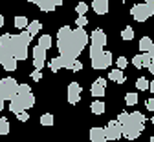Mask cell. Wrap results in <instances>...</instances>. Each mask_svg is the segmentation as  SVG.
Listing matches in <instances>:
<instances>
[{
	"mask_svg": "<svg viewBox=\"0 0 154 142\" xmlns=\"http://www.w3.org/2000/svg\"><path fill=\"white\" fill-rule=\"evenodd\" d=\"M88 42H90V36L81 28L72 29L70 26H63L57 31V48H59V53H61L59 57L63 58L77 60V57L83 53Z\"/></svg>",
	"mask_w": 154,
	"mask_h": 142,
	"instance_id": "cell-1",
	"label": "cell"
},
{
	"mask_svg": "<svg viewBox=\"0 0 154 142\" xmlns=\"http://www.w3.org/2000/svg\"><path fill=\"white\" fill-rule=\"evenodd\" d=\"M31 35L28 31H20L18 35H11V49L15 60H24L28 58V46L31 42Z\"/></svg>",
	"mask_w": 154,
	"mask_h": 142,
	"instance_id": "cell-2",
	"label": "cell"
},
{
	"mask_svg": "<svg viewBox=\"0 0 154 142\" xmlns=\"http://www.w3.org/2000/svg\"><path fill=\"white\" fill-rule=\"evenodd\" d=\"M0 64L6 71H15L17 69V60L13 57L11 49V35H2V42H0Z\"/></svg>",
	"mask_w": 154,
	"mask_h": 142,
	"instance_id": "cell-3",
	"label": "cell"
},
{
	"mask_svg": "<svg viewBox=\"0 0 154 142\" xmlns=\"http://www.w3.org/2000/svg\"><path fill=\"white\" fill-rule=\"evenodd\" d=\"M35 106V95L33 93H26V95H17L9 100V109L11 113L18 115L22 111H28L29 108Z\"/></svg>",
	"mask_w": 154,
	"mask_h": 142,
	"instance_id": "cell-4",
	"label": "cell"
},
{
	"mask_svg": "<svg viewBox=\"0 0 154 142\" xmlns=\"http://www.w3.org/2000/svg\"><path fill=\"white\" fill-rule=\"evenodd\" d=\"M105 46H106V33L101 28H97L90 35V58L101 55L105 51Z\"/></svg>",
	"mask_w": 154,
	"mask_h": 142,
	"instance_id": "cell-5",
	"label": "cell"
},
{
	"mask_svg": "<svg viewBox=\"0 0 154 142\" xmlns=\"http://www.w3.org/2000/svg\"><path fill=\"white\" fill-rule=\"evenodd\" d=\"M18 93V82L11 77H6L0 80V97L2 100H11Z\"/></svg>",
	"mask_w": 154,
	"mask_h": 142,
	"instance_id": "cell-6",
	"label": "cell"
},
{
	"mask_svg": "<svg viewBox=\"0 0 154 142\" xmlns=\"http://www.w3.org/2000/svg\"><path fill=\"white\" fill-rule=\"evenodd\" d=\"M141 133H143V124L136 122L132 118H128L125 124H121V135L127 137L128 140H136Z\"/></svg>",
	"mask_w": 154,
	"mask_h": 142,
	"instance_id": "cell-7",
	"label": "cell"
},
{
	"mask_svg": "<svg viewBox=\"0 0 154 142\" xmlns=\"http://www.w3.org/2000/svg\"><path fill=\"white\" fill-rule=\"evenodd\" d=\"M130 15L134 16V20H138V22H145V20H149L152 15H154V9L149 7L147 4H136V6H132L130 9Z\"/></svg>",
	"mask_w": 154,
	"mask_h": 142,
	"instance_id": "cell-8",
	"label": "cell"
},
{
	"mask_svg": "<svg viewBox=\"0 0 154 142\" xmlns=\"http://www.w3.org/2000/svg\"><path fill=\"white\" fill-rule=\"evenodd\" d=\"M90 60H92V68H94V69H106V68H110L112 62H114L110 51H103L101 55L94 57V58H90Z\"/></svg>",
	"mask_w": 154,
	"mask_h": 142,
	"instance_id": "cell-9",
	"label": "cell"
},
{
	"mask_svg": "<svg viewBox=\"0 0 154 142\" xmlns=\"http://www.w3.org/2000/svg\"><path fill=\"white\" fill-rule=\"evenodd\" d=\"M105 131V137L106 140H119L123 135H121V124L118 122V120H110V122L106 124V128H103Z\"/></svg>",
	"mask_w": 154,
	"mask_h": 142,
	"instance_id": "cell-10",
	"label": "cell"
},
{
	"mask_svg": "<svg viewBox=\"0 0 154 142\" xmlns=\"http://www.w3.org/2000/svg\"><path fill=\"white\" fill-rule=\"evenodd\" d=\"M75 60H68V58H63V57H55L50 60V69L53 73H57L59 69H72Z\"/></svg>",
	"mask_w": 154,
	"mask_h": 142,
	"instance_id": "cell-11",
	"label": "cell"
},
{
	"mask_svg": "<svg viewBox=\"0 0 154 142\" xmlns=\"http://www.w3.org/2000/svg\"><path fill=\"white\" fill-rule=\"evenodd\" d=\"M31 53H33V66H35V69L41 71L44 68V62H46V49H42L41 46H35Z\"/></svg>",
	"mask_w": 154,
	"mask_h": 142,
	"instance_id": "cell-12",
	"label": "cell"
},
{
	"mask_svg": "<svg viewBox=\"0 0 154 142\" xmlns=\"http://www.w3.org/2000/svg\"><path fill=\"white\" fill-rule=\"evenodd\" d=\"M81 100V86L77 82H72L68 86V102L70 104H77Z\"/></svg>",
	"mask_w": 154,
	"mask_h": 142,
	"instance_id": "cell-13",
	"label": "cell"
},
{
	"mask_svg": "<svg viewBox=\"0 0 154 142\" xmlns=\"http://www.w3.org/2000/svg\"><path fill=\"white\" fill-rule=\"evenodd\" d=\"M105 89H106V78H97L95 82L92 84V88H90V93L94 95V97H103L105 95Z\"/></svg>",
	"mask_w": 154,
	"mask_h": 142,
	"instance_id": "cell-14",
	"label": "cell"
},
{
	"mask_svg": "<svg viewBox=\"0 0 154 142\" xmlns=\"http://www.w3.org/2000/svg\"><path fill=\"white\" fill-rule=\"evenodd\" d=\"M57 6H63V0H41L38 2V7L44 13H51Z\"/></svg>",
	"mask_w": 154,
	"mask_h": 142,
	"instance_id": "cell-15",
	"label": "cell"
},
{
	"mask_svg": "<svg viewBox=\"0 0 154 142\" xmlns=\"http://www.w3.org/2000/svg\"><path fill=\"white\" fill-rule=\"evenodd\" d=\"M92 7L97 15H106L108 13V0H92Z\"/></svg>",
	"mask_w": 154,
	"mask_h": 142,
	"instance_id": "cell-16",
	"label": "cell"
},
{
	"mask_svg": "<svg viewBox=\"0 0 154 142\" xmlns=\"http://www.w3.org/2000/svg\"><path fill=\"white\" fill-rule=\"evenodd\" d=\"M90 140L92 142H106V137H105L103 128H92L90 129Z\"/></svg>",
	"mask_w": 154,
	"mask_h": 142,
	"instance_id": "cell-17",
	"label": "cell"
},
{
	"mask_svg": "<svg viewBox=\"0 0 154 142\" xmlns=\"http://www.w3.org/2000/svg\"><path fill=\"white\" fill-rule=\"evenodd\" d=\"M108 78L114 80V82H118V84H123L125 80H127V78H125V73H123L121 69H112L110 75H108Z\"/></svg>",
	"mask_w": 154,
	"mask_h": 142,
	"instance_id": "cell-18",
	"label": "cell"
},
{
	"mask_svg": "<svg viewBox=\"0 0 154 142\" xmlns=\"http://www.w3.org/2000/svg\"><path fill=\"white\" fill-rule=\"evenodd\" d=\"M41 29H42V24L38 22V20H33V22H29V24H28V28H26V31H28L31 36H35Z\"/></svg>",
	"mask_w": 154,
	"mask_h": 142,
	"instance_id": "cell-19",
	"label": "cell"
},
{
	"mask_svg": "<svg viewBox=\"0 0 154 142\" xmlns=\"http://www.w3.org/2000/svg\"><path fill=\"white\" fill-rule=\"evenodd\" d=\"M51 44H53V38L50 35H42L41 38H38V46H41L42 49H46V51L51 48Z\"/></svg>",
	"mask_w": 154,
	"mask_h": 142,
	"instance_id": "cell-20",
	"label": "cell"
},
{
	"mask_svg": "<svg viewBox=\"0 0 154 142\" xmlns=\"http://www.w3.org/2000/svg\"><path fill=\"white\" fill-rule=\"evenodd\" d=\"M90 109H92V113H94V115H103L106 108H105V104L101 102V100H95V102H92Z\"/></svg>",
	"mask_w": 154,
	"mask_h": 142,
	"instance_id": "cell-21",
	"label": "cell"
},
{
	"mask_svg": "<svg viewBox=\"0 0 154 142\" xmlns=\"http://www.w3.org/2000/svg\"><path fill=\"white\" fill-rule=\"evenodd\" d=\"M152 44H154V42H152L149 36H143V38L140 40V49H141L143 53H147V51L150 49V46H152Z\"/></svg>",
	"mask_w": 154,
	"mask_h": 142,
	"instance_id": "cell-22",
	"label": "cell"
},
{
	"mask_svg": "<svg viewBox=\"0 0 154 142\" xmlns=\"http://www.w3.org/2000/svg\"><path fill=\"white\" fill-rule=\"evenodd\" d=\"M15 28L17 29L28 28V16H15Z\"/></svg>",
	"mask_w": 154,
	"mask_h": 142,
	"instance_id": "cell-23",
	"label": "cell"
},
{
	"mask_svg": "<svg viewBox=\"0 0 154 142\" xmlns=\"http://www.w3.org/2000/svg\"><path fill=\"white\" fill-rule=\"evenodd\" d=\"M138 93H127L125 95V102H127V106H136L138 104Z\"/></svg>",
	"mask_w": 154,
	"mask_h": 142,
	"instance_id": "cell-24",
	"label": "cell"
},
{
	"mask_svg": "<svg viewBox=\"0 0 154 142\" xmlns=\"http://www.w3.org/2000/svg\"><path fill=\"white\" fill-rule=\"evenodd\" d=\"M8 133H9V122L8 118L0 117V135H8Z\"/></svg>",
	"mask_w": 154,
	"mask_h": 142,
	"instance_id": "cell-25",
	"label": "cell"
},
{
	"mask_svg": "<svg viewBox=\"0 0 154 142\" xmlns=\"http://www.w3.org/2000/svg\"><path fill=\"white\" fill-rule=\"evenodd\" d=\"M41 124H42V126H53V115H51V113L41 115Z\"/></svg>",
	"mask_w": 154,
	"mask_h": 142,
	"instance_id": "cell-26",
	"label": "cell"
},
{
	"mask_svg": "<svg viewBox=\"0 0 154 142\" xmlns=\"http://www.w3.org/2000/svg\"><path fill=\"white\" fill-rule=\"evenodd\" d=\"M136 88H138L140 91H145V89H149V80H147L145 77L138 78V80H136Z\"/></svg>",
	"mask_w": 154,
	"mask_h": 142,
	"instance_id": "cell-27",
	"label": "cell"
},
{
	"mask_svg": "<svg viewBox=\"0 0 154 142\" xmlns=\"http://www.w3.org/2000/svg\"><path fill=\"white\" fill-rule=\"evenodd\" d=\"M75 13L79 15V16H85V15L88 13V6H86V2H79V4H77V7H75Z\"/></svg>",
	"mask_w": 154,
	"mask_h": 142,
	"instance_id": "cell-28",
	"label": "cell"
},
{
	"mask_svg": "<svg viewBox=\"0 0 154 142\" xmlns=\"http://www.w3.org/2000/svg\"><path fill=\"white\" fill-rule=\"evenodd\" d=\"M121 38H123V40H132V38H134V29H132L130 26H127V28L121 31Z\"/></svg>",
	"mask_w": 154,
	"mask_h": 142,
	"instance_id": "cell-29",
	"label": "cell"
},
{
	"mask_svg": "<svg viewBox=\"0 0 154 142\" xmlns=\"http://www.w3.org/2000/svg\"><path fill=\"white\" fill-rule=\"evenodd\" d=\"M140 57H141V66H145V68H149V66L154 62V60H152V57H150L149 53H141Z\"/></svg>",
	"mask_w": 154,
	"mask_h": 142,
	"instance_id": "cell-30",
	"label": "cell"
},
{
	"mask_svg": "<svg viewBox=\"0 0 154 142\" xmlns=\"http://www.w3.org/2000/svg\"><path fill=\"white\" fill-rule=\"evenodd\" d=\"M130 118H132V120H136V122H140V124H145V115H143V113H140V111L130 113Z\"/></svg>",
	"mask_w": 154,
	"mask_h": 142,
	"instance_id": "cell-31",
	"label": "cell"
},
{
	"mask_svg": "<svg viewBox=\"0 0 154 142\" xmlns=\"http://www.w3.org/2000/svg\"><path fill=\"white\" fill-rule=\"evenodd\" d=\"M75 24H77V28L85 29V26L88 24V18H86V15H85V16H77V18H75Z\"/></svg>",
	"mask_w": 154,
	"mask_h": 142,
	"instance_id": "cell-32",
	"label": "cell"
},
{
	"mask_svg": "<svg viewBox=\"0 0 154 142\" xmlns=\"http://www.w3.org/2000/svg\"><path fill=\"white\" fill-rule=\"evenodd\" d=\"M127 64H128V60H127L125 57H119L118 60H116V66H118V69H121V71L127 68Z\"/></svg>",
	"mask_w": 154,
	"mask_h": 142,
	"instance_id": "cell-33",
	"label": "cell"
},
{
	"mask_svg": "<svg viewBox=\"0 0 154 142\" xmlns=\"http://www.w3.org/2000/svg\"><path fill=\"white\" fill-rule=\"evenodd\" d=\"M26 93H31V88L28 84H18V93L17 95H26Z\"/></svg>",
	"mask_w": 154,
	"mask_h": 142,
	"instance_id": "cell-34",
	"label": "cell"
},
{
	"mask_svg": "<svg viewBox=\"0 0 154 142\" xmlns=\"http://www.w3.org/2000/svg\"><path fill=\"white\" fill-rule=\"evenodd\" d=\"M128 118H130V113H127V111H121V113L118 115V122H119V124H125Z\"/></svg>",
	"mask_w": 154,
	"mask_h": 142,
	"instance_id": "cell-35",
	"label": "cell"
},
{
	"mask_svg": "<svg viewBox=\"0 0 154 142\" xmlns=\"http://www.w3.org/2000/svg\"><path fill=\"white\" fill-rule=\"evenodd\" d=\"M132 64H134V68H143V66H141V57L136 55V57L132 58Z\"/></svg>",
	"mask_w": 154,
	"mask_h": 142,
	"instance_id": "cell-36",
	"label": "cell"
},
{
	"mask_svg": "<svg viewBox=\"0 0 154 142\" xmlns=\"http://www.w3.org/2000/svg\"><path fill=\"white\" fill-rule=\"evenodd\" d=\"M31 78H33V80H37V82H38V80L42 78V71H38V69H35V71L31 73Z\"/></svg>",
	"mask_w": 154,
	"mask_h": 142,
	"instance_id": "cell-37",
	"label": "cell"
},
{
	"mask_svg": "<svg viewBox=\"0 0 154 142\" xmlns=\"http://www.w3.org/2000/svg\"><path fill=\"white\" fill-rule=\"evenodd\" d=\"M81 69H83V64L79 62V60H75L73 66H72V71H81Z\"/></svg>",
	"mask_w": 154,
	"mask_h": 142,
	"instance_id": "cell-38",
	"label": "cell"
},
{
	"mask_svg": "<svg viewBox=\"0 0 154 142\" xmlns=\"http://www.w3.org/2000/svg\"><path fill=\"white\" fill-rule=\"evenodd\" d=\"M17 117H18V120H20V122H26V120H28V118H29V115H28V113H26V111H22V113H18V115H17Z\"/></svg>",
	"mask_w": 154,
	"mask_h": 142,
	"instance_id": "cell-39",
	"label": "cell"
},
{
	"mask_svg": "<svg viewBox=\"0 0 154 142\" xmlns=\"http://www.w3.org/2000/svg\"><path fill=\"white\" fill-rule=\"evenodd\" d=\"M147 109L149 111H154V98H149L147 100Z\"/></svg>",
	"mask_w": 154,
	"mask_h": 142,
	"instance_id": "cell-40",
	"label": "cell"
},
{
	"mask_svg": "<svg viewBox=\"0 0 154 142\" xmlns=\"http://www.w3.org/2000/svg\"><path fill=\"white\" fill-rule=\"evenodd\" d=\"M143 4H147L149 7H152V9H154V0H143Z\"/></svg>",
	"mask_w": 154,
	"mask_h": 142,
	"instance_id": "cell-41",
	"label": "cell"
},
{
	"mask_svg": "<svg viewBox=\"0 0 154 142\" xmlns=\"http://www.w3.org/2000/svg\"><path fill=\"white\" fill-rule=\"evenodd\" d=\"M149 91L154 93V80H150V82H149Z\"/></svg>",
	"mask_w": 154,
	"mask_h": 142,
	"instance_id": "cell-42",
	"label": "cell"
},
{
	"mask_svg": "<svg viewBox=\"0 0 154 142\" xmlns=\"http://www.w3.org/2000/svg\"><path fill=\"white\" fill-rule=\"evenodd\" d=\"M147 53H149V55H150V57H152V58H154V44H152V46H150V49H149V51H147Z\"/></svg>",
	"mask_w": 154,
	"mask_h": 142,
	"instance_id": "cell-43",
	"label": "cell"
},
{
	"mask_svg": "<svg viewBox=\"0 0 154 142\" xmlns=\"http://www.w3.org/2000/svg\"><path fill=\"white\" fill-rule=\"evenodd\" d=\"M147 69H149V71H150V75H154V62H152V64H150V66H149V68H147Z\"/></svg>",
	"mask_w": 154,
	"mask_h": 142,
	"instance_id": "cell-44",
	"label": "cell"
},
{
	"mask_svg": "<svg viewBox=\"0 0 154 142\" xmlns=\"http://www.w3.org/2000/svg\"><path fill=\"white\" fill-rule=\"evenodd\" d=\"M2 109H4V100L0 98V111H2Z\"/></svg>",
	"mask_w": 154,
	"mask_h": 142,
	"instance_id": "cell-45",
	"label": "cell"
},
{
	"mask_svg": "<svg viewBox=\"0 0 154 142\" xmlns=\"http://www.w3.org/2000/svg\"><path fill=\"white\" fill-rule=\"evenodd\" d=\"M2 26H4V16L0 15V28H2Z\"/></svg>",
	"mask_w": 154,
	"mask_h": 142,
	"instance_id": "cell-46",
	"label": "cell"
},
{
	"mask_svg": "<svg viewBox=\"0 0 154 142\" xmlns=\"http://www.w3.org/2000/svg\"><path fill=\"white\" fill-rule=\"evenodd\" d=\"M28 2H33V4H37V6H38V2H41V0H28Z\"/></svg>",
	"mask_w": 154,
	"mask_h": 142,
	"instance_id": "cell-47",
	"label": "cell"
},
{
	"mask_svg": "<svg viewBox=\"0 0 154 142\" xmlns=\"http://www.w3.org/2000/svg\"><path fill=\"white\" fill-rule=\"evenodd\" d=\"M150 122H152V124H154V115H152V118H150Z\"/></svg>",
	"mask_w": 154,
	"mask_h": 142,
	"instance_id": "cell-48",
	"label": "cell"
},
{
	"mask_svg": "<svg viewBox=\"0 0 154 142\" xmlns=\"http://www.w3.org/2000/svg\"><path fill=\"white\" fill-rule=\"evenodd\" d=\"M149 142H154V137H150V140H149Z\"/></svg>",
	"mask_w": 154,
	"mask_h": 142,
	"instance_id": "cell-49",
	"label": "cell"
},
{
	"mask_svg": "<svg viewBox=\"0 0 154 142\" xmlns=\"http://www.w3.org/2000/svg\"><path fill=\"white\" fill-rule=\"evenodd\" d=\"M0 42H2V35H0Z\"/></svg>",
	"mask_w": 154,
	"mask_h": 142,
	"instance_id": "cell-50",
	"label": "cell"
},
{
	"mask_svg": "<svg viewBox=\"0 0 154 142\" xmlns=\"http://www.w3.org/2000/svg\"><path fill=\"white\" fill-rule=\"evenodd\" d=\"M119 2H125V0H119Z\"/></svg>",
	"mask_w": 154,
	"mask_h": 142,
	"instance_id": "cell-51",
	"label": "cell"
},
{
	"mask_svg": "<svg viewBox=\"0 0 154 142\" xmlns=\"http://www.w3.org/2000/svg\"><path fill=\"white\" fill-rule=\"evenodd\" d=\"M85 2H88V0H85Z\"/></svg>",
	"mask_w": 154,
	"mask_h": 142,
	"instance_id": "cell-52",
	"label": "cell"
}]
</instances>
